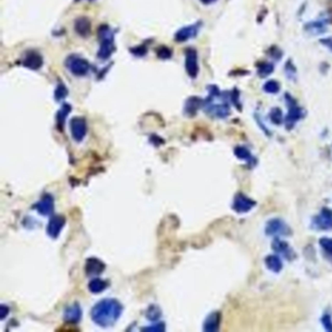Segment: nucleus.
Wrapping results in <instances>:
<instances>
[{
  "instance_id": "1",
  "label": "nucleus",
  "mask_w": 332,
  "mask_h": 332,
  "mask_svg": "<svg viewBox=\"0 0 332 332\" xmlns=\"http://www.w3.org/2000/svg\"><path fill=\"white\" fill-rule=\"evenodd\" d=\"M123 306L116 299H103L96 303L91 311L92 320L99 326L113 325L122 315Z\"/></svg>"
},
{
  "instance_id": "2",
  "label": "nucleus",
  "mask_w": 332,
  "mask_h": 332,
  "mask_svg": "<svg viewBox=\"0 0 332 332\" xmlns=\"http://www.w3.org/2000/svg\"><path fill=\"white\" fill-rule=\"evenodd\" d=\"M98 35L100 38V48L98 50L97 57L100 60H107L115 50L113 33L107 26H102L99 29Z\"/></svg>"
},
{
  "instance_id": "3",
  "label": "nucleus",
  "mask_w": 332,
  "mask_h": 332,
  "mask_svg": "<svg viewBox=\"0 0 332 332\" xmlns=\"http://www.w3.org/2000/svg\"><path fill=\"white\" fill-rule=\"evenodd\" d=\"M285 100L288 105V113L285 118V124L287 129H292L295 123L301 119L302 110L293 99V97H291L288 94L285 95Z\"/></svg>"
},
{
  "instance_id": "4",
  "label": "nucleus",
  "mask_w": 332,
  "mask_h": 332,
  "mask_svg": "<svg viewBox=\"0 0 332 332\" xmlns=\"http://www.w3.org/2000/svg\"><path fill=\"white\" fill-rule=\"evenodd\" d=\"M204 104L206 113L212 117L225 118L230 114V106L226 101L215 103L211 100H206Z\"/></svg>"
},
{
  "instance_id": "5",
  "label": "nucleus",
  "mask_w": 332,
  "mask_h": 332,
  "mask_svg": "<svg viewBox=\"0 0 332 332\" xmlns=\"http://www.w3.org/2000/svg\"><path fill=\"white\" fill-rule=\"evenodd\" d=\"M313 228L316 230H332V210L323 208L312 222Z\"/></svg>"
},
{
  "instance_id": "6",
  "label": "nucleus",
  "mask_w": 332,
  "mask_h": 332,
  "mask_svg": "<svg viewBox=\"0 0 332 332\" xmlns=\"http://www.w3.org/2000/svg\"><path fill=\"white\" fill-rule=\"evenodd\" d=\"M70 132L75 142H82L87 133V125L85 119L81 117L72 118L70 121Z\"/></svg>"
},
{
  "instance_id": "7",
  "label": "nucleus",
  "mask_w": 332,
  "mask_h": 332,
  "mask_svg": "<svg viewBox=\"0 0 332 332\" xmlns=\"http://www.w3.org/2000/svg\"><path fill=\"white\" fill-rule=\"evenodd\" d=\"M255 206V202L253 199L249 198L248 196L239 193L236 195L233 203V209L238 213H246L253 209V206Z\"/></svg>"
},
{
  "instance_id": "8",
  "label": "nucleus",
  "mask_w": 332,
  "mask_h": 332,
  "mask_svg": "<svg viewBox=\"0 0 332 332\" xmlns=\"http://www.w3.org/2000/svg\"><path fill=\"white\" fill-rule=\"evenodd\" d=\"M266 234L269 236H280L290 234V229L285 222L279 218L271 219L266 226Z\"/></svg>"
},
{
  "instance_id": "9",
  "label": "nucleus",
  "mask_w": 332,
  "mask_h": 332,
  "mask_svg": "<svg viewBox=\"0 0 332 332\" xmlns=\"http://www.w3.org/2000/svg\"><path fill=\"white\" fill-rule=\"evenodd\" d=\"M185 68L191 78H196L199 72V64H198V56L197 52L193 49L186 51L185 57Z\"/></svg>"
},
{
  "instance_id": "10",
  "label": "nucleus",
  "mask_w": 332,
  "mask_h": 332,
  "mask_svg": "<svg viewBox=\"0 0 332 332\" xmlns=\"http://www.w3.org/2000/svg\"><path fill=\"white\" fill-rule=\"evenodd\" d=\"M70 71L76 76H84L90 69L89 63L81 58H71L69 63H67Z\"/></svg>"
},
{
  "instance_id": "11",
  "label": "nucleus",
  "mask_w": 332,
  "mask_h": 332,
  "mask_svg": "<svg viewBox=\"0 0 332 332\" xmlns=\"http://www.w3.org/2000/svg\"><path fill=\"white\" fill-rule=\"evenodd\" d=\"M33 208L36 209L40 214L46 216L53 213L54 211V198L50 194H45L41 198L40 201H38Z\"/></svg>"
},
{
  "instance_id": "12",
  "label": "nucleus",
  "mask_w": 332,
  "mask_h": 332,
  "mask_svg": "<svg viewBox=\"0 0 332 332\" xmlns=\"http://www.w3.org/2000/svg\"><path fill=\"white\" fill-rule=\"evenodd\" d=\"M64 223H65V218L62 215H59V214L53 215L48 223V235L53 239H57L62 232Z\"/></svg>"
},
{
  "instance_id": "13",
  "label": "nucleus",
  "mask_w": 332,
  "mask_h": 332,
  "mask_svg": "<svg viewBox=\"0 0 332 332\" xmlns=\"http://www.w3.org/2000/svg\"><path fill=\"white\" fill-rule=\"evenodd\" d=\"M104 269H105V265L99 259L95 258V257L87 259L86 265H85V272L88 277L95 278L99 274H101Z\"/></svg>"
},
{
  "instance_id": "14",
  "label": "nucleus",
  "mask_w": 332,
  "mask_h": 332,
  "mask_svg": "<svg viewBox=\"0 0 332 332\" xmlns=\"http://www.w3.org/2000/svg\"><path fill=\"white\" fill-rule=\"evenodd\" d=\"M81 317L82 310L78 303H74L68 306L63 313V319L67 323H78L81 320Z\"/></svg>"
},
{
  "instance_id": "15",
  "label": "nucleus",
  "mask_w": 332,
  "mask_h": 332,
  "mask_svg": "<svg viewBox=\"0 0 332 332\" xmlns=\"http://www.w3.org/2000/svg\"><path fill=\"white\" fill-rule=\"evenodd\" d=\"M200 29V24H196V25H192L189 27H185L181 30H179L178 32H176L175 34V40L177 42H184L186 40H188L190 38L194 37L197 35V33L199 32Z\"/></svg>"
},
{
  "instance_id": "16",
  "label": "nucleus",
  "mask_w": 332,
  "mask_h": 332,
  "mask_svg": "<svg viewBox=\"0 0 332 332\" xmlns=\"http://www.w3.org/2000/svg\"><path fill=\"white\" fill-rule=\"evenodd\" d=\"M23 64L31 69H33V70H36V69H39L42 64H43V60H42V57L36 53V52H30L25 60L23 61Z\"/></svg>"
},
{
  "instance_id": "17",
  "label": "nucleus",
  "mask_w": 332,
  "mask_h": 332,
  "mask_svg": "<svg viewBox=\"0 0 332 332\" xmlns=\"http://www.w3.org/2000/svg\"><path fill=\"white\" fill-rule=\"evenodd\" d=\"M220 324V314L217 312L211 313L206 317L204 323V330L208 332L217 331Z\"/></svg>"
},
{
  "instance_id": "18",
  "label": "nucleus",
  "mask_w": 332,
  "mask_h": 332,
  "mask_svg": "<svg viewBox=\"0 0 332 332\" xmlns=\"http://www.w3.org/2000/svg\"><path fill=\"white\" fill-rule=\"evenodd\" d=\"M305 31L312 34L318 35L326 32V22L325 21H314L307 23L305 25Z\"/></svg>"
},
{
  "instance_id": "19",
  "label": "nucleus",
  "mask_w": 332,
  "mask_h": 332,
  "mask_svg": "<svg viewBox=\"0 0 332 332\" xmlns=\"http://www.w3.org/2000/svg\"><path fill=\"white\" fill-rule=\"evenodd\" d=\"M272 247H273V250L276 253H281L283 256H285L286 259H291L292 258V256H293L292 251L290 250L289 246L285 242H283L279 239H276L273 242Z\"/></svg>"
},
{
  "instance_id": "20",
  "label": "nucleus",
  "mask_w": 332,
  "mask_h": 332,
  "mask_svg": "<svg viewBox=\"0 0 332 332\" xmlns=\"http://www.w3.org/2000/svg\"><path fill=\"white\" fill-rule=\"evenodd\" d=\"M204 104L203 100L197 96H193V97H190L189 99L186 101L185 103V113L189 116H193L197 113L198 109Z\"/></svg>"
},
{
  "instance_id": "21",
  "label": "nucleus",
  "mask_w": 332,
  "mask_h": 332,
  "mask_svg": "<svg viewBox=\"0 0 332 332\" xmlns=\"http://www.w3.org/2000/svg\"><path fill=\"white\" fill-rule=\"evenodd\" d=\"M75 31L81 36H88L91 32V23L87 18H80L75 22Z\"/></svg>"
},
{
  "instance_id": "22",
  "label": "nucleus",
  "mask_w": 332,
  "mask_h": 332,
  "mask_svg": "<svg viewBox=\"0 0 332 332\" xmlns=\"http://www.w3.org/2000/svg\"><path fill=\"white\" fill-rule=\"evenodd\" d=\"M265 263L268 269L271 270L274 273H279L283 269V263L279 256L277 255H269L265 259Z\"/></svg>"
},
{
  "instance_id": "23",
  "label": "nucleus",
  "mask_w": 332,
  "mask_h": 332,
  "mask_svg": "<svg viewBox=\"0 0 332 332\" xmlns=\"http://www.w3.org/2000/svg\"><path fill=\"white\" fill-rule=\"evenodd\" d=\"M108 286V284L107 282L101 280V279H93L90 284H89V290L92 292V293H95V294H97L99 292H102L103 290L106 289V287Z\"/></svg>"
},
{
  "instance_id": "24",
  "label": "nucleus",
  "mask_w": 332,
  "mask_h": 332,
  "mask_svg": "<svg viewBox=\"0 0 332 332\" xmlns=\"http://www.w3.org/2000/svg\"><path fill=\"white\" fill-rule=\"evenodd\" d=\"M274 71L273 63H261L257 65V74L261 78H266Z\"/></svg>"
},
{
  "instance_id": "25",
  "label": "nucleus",
  "mask_w": 332,
  "mask_h": 332,
  "mask_svg": "<svg viewBox=\"0 0 332 332\" xmlns=\"http://www.w3.org/2000/svg\"><path fill=\"white\" fill-rule=\"evenodd\" d=\"M70 111H71L70 105L63 104V107L58 112V114H57V124H58V128L60 129V131L63 130L65 119H66V117H67V115Z\"/></svg>"
},
{
  "instance_id": "26",
  "label": "nucleus",
  "mask_w": 332,
  "mask_h": 332,
  "mask_svg": "<svg viewBox=\"0 0 332 332\" xmlns=\"http://www.w3.org/2000/svg\"><path fill=\"white\" fill-rule=\"evenodd\" d=\"M235 155L237 156L238 158L247 161L248 163L253 164V162H254L252 153L249 151L248 148H246L244 146H238L235 148Z\"/></svg>"
},
{
  "instance_id": "27",
  "label": "nucleus",
  "mask_w": 332,
  "mask_h": 332,
  "mask_svg": "<svg viewBox=\"0 0 332 332\" xmlns=\"http://www.w3.org/2000/svg\"><path fill=\"white\" fill-rule=\"evenodd\" d=\"M263 90L268 94H277L280 92L281 86H280L279 82H277L275 80H269L264 84Z\"/></svg>"
},
{
  "instance_id": "28",
  "label": "nucleus",
  "mask_w": 332,
  "mask_h": 332,
  "mask_svg": "<svg viewBox=\"0 0 332 332\" xmlns=\"http://www.w3.org/2000/svg\"><path fill=\"white\" fill-rule=\"evenodd\" d=\"M319 245L324 251L325 254L330 258L332 261V239L330 238H321L319 240Z\"/></svg>"
},
{
  "instance_id": "29",
  "label": "nucleus",
  "mask_w": 332,
  "mask_h": 332,
  "mask_svg": "<svg viewBox=\"0 0 332 332\" xmlns=\"http://www.w3.org/2000/svg\"><path fill=\"white\" fill-rule=\"evenodd\" d=\"M162 315V312L161 310L159 309V307L155 306V305H152L148 308L147 312H146V317L149 319V320H157L160 318V316Z\"/></svg>"
},
{
  "instance_id": "30",
  "label": "nucleus",
  "mask_w": 332,
  "mask_h": 332,
  "mask_svg": "<svg viewBox=\"0 0 332 332\" xmlns=\"http://www.w3.org/2000/svg\"><path fill=\"white\" fill-rule=\"evenodd\" d=\"M270 119L271 121L274 123V124H281L284 120V117H283V112L280 109V108H273L272 111L270 112Z\"/></svg>"
},
{
  "instance_id": "31",
  "label": "nucleus",
  "mask_w": 332,
  "mask_h": 332,
  "mask_svg": "<svg viewBox=\"0 0 332 332\" xmlns=\"http://www.w3.org/2000/svg\"><path fill=\"white\" fill-rule=\"evenodd\" d=\"M285 74L286 76L290 80L294 79L295 75H296V69L294 67V65L290 63V61H288L286 64H285Z\"/></svg>"
},
{
  "instance_id": "32",
  "label": "nucleus",
  "mask_w": 332,
  "mask_h": 332,
  "mask_svg": "<svg viewBox=\"0 0 332 332\" xmlns=\"http://www.w3.org/2000/svg\"><path fill=\"white\" fill-rule=\"evenodd\" d=\"M67 95V89L63 84H60L55 92V97L57 100H62Z\"/></svg>"
},
{
  "instance_id": "33",
  "label": "nucleus",
  "mask_w": 332,
  "mask_h": 332,
  "mask_svg": "<svg viewBox=\"0 0 332 332\" xmlns=\"http://www.w3.org/2000/svg\"><path fill=\"white\" fill-rule=\"evenodd\" d=\"M157 55H158L160 59H170L172 57V51L167 47H160L157 51Z\"/></svg>"
},
{
  "instance_id": "34",
  "label": "nucleus",
  "mask_w": 332,
  "mask_h": 332,
  "mask_svg": "<svg viewBox=\"0 0 332 332\" xmlns=\"http://www.w3.org/2000/svg\"><path fill=\"white\" fill-rule=\"evenodd\" d=\"M321 322H322V325L324 326V328L327 331H332L331 316H329V315H324V316H322V318H321Z\"/></svg>"
},
{
  "instance_id": "35",
  "label": "nucleus",
  "mask_w": 332,
  "mask_h": 332,
  "mask_svg": "<svg viewBox=\"0 0 332 332\" xmlns=\"http://www.w3.org/2000/svg\"><path fill=\"white\" fill-rule=\"evenodd\" d=\"M143 330H146V331H163V330H165V323L160 322V323H157L156 325H153V326H150V327H145V328H143Z\"/></svg>"
},
{
  "instance_id": "36",
  "label": "nucleus",
  "mask_w": 332,
  "mask_h": 332,
  "mask_svg": "<svg viewBox=\"0 0 332 332\" xmlns=\"http://www.w3.org/2000/svg\"><path fill=\"white\" fill-rule=\"evenodd\" d=\"M319 43L323 45L324 47L327 48L330 52H332V37H326V38H321L319 40Z\"/></svg>"
},
{
  "instance_id": "37",
  "label": "nucleus",
  "mask_w": 332,
  "mask_h": 332,
  "mask_svg": "<svg viewBox=\"0 0 332 332\" xmlns=\"http://www.w3.org/2000/svg\"><path fill=\"white\" fill-rule=\"evenodd\" d=\"M270 56L274 59H281L282 58V52L278 48H271L269 52Z\"/></svg>"
},
{
  "instance_id": "38",
  "label": "nucleus",
  "mask_w": 332,
  "mask_h": 332,
  "mask_svg": "<svg viewBox=\"0 0 332 332\" xmlns=\"http://www.w3.org/2000/svg\"><path fill=\"white\" fill-rule=\"evenodd\" d=\"M132 52L136 55V56H141V57H143V55H145V53H146V49L145 48L143 47H138V48H135L134 50H132Z\"/></svg>"
},
{
  "instance_id": "39",
  "label": "nucleus",
  "mask_w": 332,
  "mask_h": 332,
  "mask_svg": "<svg viewBox=\"0 0 332 332\" xmlns=\"http://www.w3.org/2000/svg\"><path fill=\"white\" fill-rule=\"evenodd\" d=\"M8 314H9V308L4 306V305H1V307H0V316H1V318L3 319Z\"/></svg>"
},
{
  "instance_id": "40",
  "label": "nucleus",
  "mask_w": 332,
  "mask_h": 332,
  "mask_svg": "<svg viewBox=\"0 0 332 332\" xmlns=\"http://www.w3.org/2000/svg\"><path fill=\"white\" fill-rule=\"evenodd\" d=\"M215 1H216V0H201L202 3L206 4V5H208V4H212V3H214Z\"/></svg>"
}]
</instances>
